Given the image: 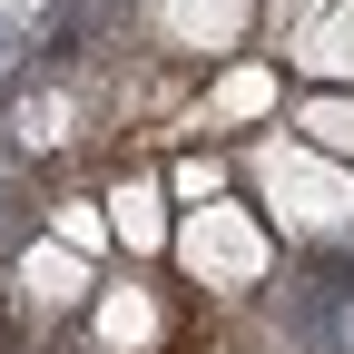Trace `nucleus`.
<instances>
[{"label":"nucleus","instance_id":"6e6552de","mask_svg":"<svg viewBox=\"0 0 354 354\" xmlns=\"http://www.w3.org/2000/svg\"><path fill=\"white\" fill-rule=\"evenodd\" d=\"M286 69L276 59H216L207 79V99H197V128H266V118H286Z\"/></svg>","mask_w":354,"mask_h":354},{"label":"nucleus","instance_id":"0eeeda50","mask_svg":"<svg viewBox=\"0 0 354 354\" xmlns=\"http://www.w3.org/2000/svg\"><path fill=\"white\" fill-rule=\"evenodd\" d=\"M276 69L305 88H354V0H325L276 39Z\"/></svg>","mask_w":354,"mask_h":354},{"label":"nucleus","instance_id":"7ed1b4c3","mask_svg":"<svg viewBox=\"0 0 354 354\" xmlns=\"http://www.w3.org/2000/svg\"><path fill=\"white\" fill-rule=\"evenodd\" d=\"M88 295H99V256H79L59 236H30L10 256V305L30 325H59V315H88Z\"/></svg>","mask_w":354,"mask_h":354},{"label":"nucleus","instance_id":"9d476101","mask_svg":"<svg viewBox=\"0 0 354 354\" xmlns=\"http://www.w3.org/2000/svg\"><path fill=\"white\" fill-rule=\"evenodd\" d=\"M158 177H167V197H177V207H207V197H227V187H236V167L216 158V148L177 158V167H158Z\"/></svg>","mask_w":354,"mask_h":354},{"label":"nucleus","instance_id":"423d86ee","mask_svg":"<svg viewBox=\"0 0 354 354\" xmlns=\"http://www.w3.org/2000/svg\"><path fill=\"white\" fill-rule=\"evenodd\" d=\"M88 344L99 354H158L167 344V295L148 276H99V295H88Z\"/></svg>","mask_w":354,"mask_h":354},{"label":"nucleus","instance_id":"39448f33","mask_svg":"<svg viewBox=\"0 0 354 354\" xmlns=\"http://www.w3.org/2000/svg\"><path fill=\"white\" fill-rule=\"evenodd\" d=\"M99 216H109V246H118L128 266H158V256H167V227H177V216H167V177H158V167L109 177V187H99Z\"/></svg>","mask_w":354,"mask_h":354},{"label":"nucleus","instance_id":"f03ea898","mask_svg":"<svg viewBox=\"0 0 354 354\" xmlns=\"http://www.w3.org/2000/svg\"><path fill=\"white\" fill-rule=\"evenodd\" d=\"M167 266L187 276L197 295H216V305H236V295H256L266 276H276V227L256 216V197H207V207H177V227H167Z\"/></svg>","mask_w":354,"mask_h":354},{"label":"nucleus","instance_id":"f257e3e1","mask_svg":"<svg viewBox=\"0 0 354 354\" xmlns=\"http://www.w3.org/2000/svg\"><path fill=\"white\" fill-rule=\"evenodd\" d=\"M246 187H256V216L276 227V246L354 256V167H335L325 148H305L295 128H266L246 148Z\"/></svg>","mask_w":354,"mask_h":354},{"label":"nucleus","instance_id":"9b49d317","mask_svg":"<svg viewBox=\"0 0 354 354\" xmlns=\"http://www.w3.org/2000/svg\"><path fill=\"white\" fill-rule=\"evenodd\" d=\"M305 10H325V0H276V20H286V30H295V20H305Z\"/></svg>","mask_w":354,"mask_h":354},{"label":"nucleus","instance_id":"20e7f679","mask_svg":"<svg viewBox=\"0 0 354 354\" xmlns=\"http://www.w3.org/2000/svg\"><path fill=\"white\" fill-rule=\"evenodd\" d=\"M138 10L167 59H236L246 30L266 20V0H138Z\"/></svg>","mask_w":354,"mask_h":354},{"label":"nucleus","instance_id":"1a4fd4ad","mask_svg":"<svg viewBox=\"0 0 354 354\" xmlns=\"http://www.w3.org/2000/svg\"><path fill=\"white\" fill-rule=\"evenodd\" d=\"M286 128L305 148H325L335 167H354V88H295L286 99Z\"/></svg>","mask_w":354,"mask_h":354}]
</instances>
